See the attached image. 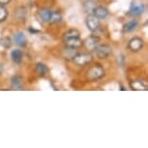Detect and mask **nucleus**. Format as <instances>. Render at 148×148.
Instances as JSON below:
<instances>
[{
	"label": "nucleus",
	"mask_w": 148,
	"mask_h": 148,
	"mask_svg": "<svg viewBox=\"0 0 148 148\" xmlns=\"http://www.w3.org/2000/svg\"><path fill=\"white\" fill-rule=\"evenodd\" d=\"M14 41H15L16 45H18V47H25L27 45V39L25 37V35L23 34L22 32H19V33H16L14 37Z\"/></svg>",
	"instance_id": "nucleus-11"
},
{
	"label": "nucleus",
	"mask_w": 148,
	"mask_h": 148,
	"mask_svg": "<svg viewBox=\"0 0 148 148\" xmlns=\"http://www.w3.org/2000/svg\"><path fill=\"white\" fill-rule=\"evenodd\" d=\"M144 12V5L141 3H138V2H135V3L132 4L130 9V14L131 15L136 16V15H140Z\"/></svg>",
	"instance_id": "nucleus-10"
},
{
	"label": "nucleus",
	"mask_w": 148,
	"mask_h": 148,
	"mask_svg": "<svg viewBox=\"0 0 148 148\" xmlns=\"http://www.w3.org/2000/svg\"><path fill=\"white\" fill-rule=\"evenodd\" d=\"M93 15L98 18L99 19L106 18L108 16V11L107 8L103 7V6H96L93 9Z\"/></svg>",
	"instance_id": "nucleus-8"
},
{
	"label": "nucleus",
	"mask_w": 148,
	"mask_h": 148,
	"mask_svg": "<svg viewBox=\"0 0 148 148\" xmlns=\"http://www.w3.org/2000/svg\"><path fill=\"white\" fill-rule=\"evenodd\" d=\"M35 70H36V72H37V74L41 77L46 76L47 73H49V68H47V65H45L44 63H37L36 64Z\"/></svg>",
	"instance_id": "nucleus-15"
},
{
	"label": "nucleus",
	"mask_w": 148,
	"mask_h": 148,
	"mask_svg": "<svg viewBox=\"0 0 148 148\" xmlns=\"http://www.w3.org/2000/svg\"><path fill=\"white\" fill-rule=\"evenodd\" d=\"M0 45L2 47H6V49H10L11 46H12V41H11V39L9 37H4L3 39L0 40Z\"/></svg>",
	"instance_id": "nucleus-20"
},
{
	"label": "nucleus",
	"mask_w": 148,
	"mask_h": 148,
	"mask_svg": "<svg viewBox=\"0 0 148 148\" xmlns=\"http://www.w3.org/2000/svg\"><path fill=\"white\" fill-rule=\"evenodd\" d=\"M51 13H52V11L49 10V9H41L39 11L38 15L43 21L49 22V19H51Z\"/></svg>",
	"instance_id": "nucleus-12"
},
{
	"label": "nucleus",
	"mask_w": 148,
	"mask_h": 148,
	"mask_svg": "<svg viewBox=\"0 0 148 148\" xmlns=\"http://www.w3.org/2000/svg\"><path fill=\"white\" fill-rule=\"evenodd\" d=\"M80 33L79 30L77 29H71L69 30L68 32L65 33V35H64V40L65 39H69V38H75V37H79Z\"/></svg>",
	"instance_id": "nucleus-19"
},
{
	"label": "nucleus",
	"mask_w": 148,
	"mask_h": 148,
	"mask_svg": "<svg viewBox=\"0 0 148 148\" xmlns=\"http://www.w3.org/2000/svg\"><path fill=\"white\" fill-rule=\"evenodd\" d=\"M98 45H99V38L96 35L90 36V37L86 38V40L84 41V46L89 51H93Z\"/></svg>",
	"instance_id": "nucleus-6"
},
{
	"label": "nucleus",
	"mask_w": 148,
	"mask_h": 148,
	"mask_svg": "<svg viewBox=\"0 0 148 148\" xmlns=\"http://www.w3.org/2000/svg\"><path fill=\"white\" fill-rule=\"evenodd\" d=\"M64 42H65V46L67 47H71V49H79L82 46V41L79 37L65 39Z\"/></svg>",
	"instance_id": "nucleus-7"
},
{
	"label": "nucleus",
	"mask_w": 148,
	"mask_h": 148,
	"mask_svg": "<svg viewBox=\"0 0 148 148\" xmlns=\"http://www.w3.org/2000/svg\"><path fill=\"white\" fill-rule=\"evenodd\" d=\"M86 25H87V28L90 30L91 32H94L100 25L99 18H96L94 15L88 16L87 18H86Z\"/></svg>",
	"instance_id": "nucleus-5"
},
{
	"label": "nucleus",
	"mask_w": 148,
	"mask_h": 148,
	"mask_svg": "<svg viewBox=\"0 0 148 148\" xmlns=\"http://www.w3.org/2000/svg\"><path fill=\"white\" fill-rule=\"evenodd\" d=\"M22 56H23V54H22V51L21 49H14V51H11V58L16 64H19L21 62Z\"/></svg>",
	"instance_id": "nucleus-14"
},
{
	"label": "nucleus",
	"mask_w": 148,
	"mask_h": 148,
	"mask_svg": "<svg viewBox=\"0 0 148 148\" xmlns=\"http://www.w3.org/2000/svg\"><path fill=\"white\" fill-rule=\"evenodd\" d=\"M96 7V5L94 4V2H85L84 4V9L86 12H93V9Z\"/></svg>",
	"instance_id": "nucleus-22"
},
{
	"label": "nucleus",
	"mask_w": 148,
	"mask_h": 148,
	"mask_svg": "<svg viewBox=\"0 0 148 148\" xmlns=\"http://www.w3.org/2000/svg\"><path fill=\"white\" fill-rule=\"evenodd\" d=\"M27 16V11L25 8L21 7L16 11V18L18 21H25Z\"/></svg>",
	"instance_id": "nucleus-16"
},
{
	"label": "nucleus",
	"mask_w": 148,
	"mask_h": 148,
	"mask_svg": "<svg viewBox=\"0 0 148 148\" xmlns=\"http://www.w3.org/2000/svg\"><path fill=\"white\" fill-rule=\"evenodd\" d=\"M130 86L133 90H136V91L147 90V84L143 82V80H140V79L132 80V82H130Z\"/></svg>",
	"instance_id": "nucleus-9"
},
{
	"label": "nucleus",
	"mask_w": 148,
	"mask_h": 148,
	"mask_svg": "<svg viewBox=\"0 0 148 148\" xmlns=\"http://www.w3.org/2000/svg\"><path fill=\"white\" fill-rule=\"evenodd\" d=\"M93 51L95 52L96 56L98 58H100V59H106V58H108L111 53H112L111 47L110 45H107V44L98 45V46L94 49Z\"/></svg>",
	"instance_id": "nucleus-2"
},
{
	"label": "nucleus",
	"mask_w": 148,
	"mask_h": 148,
	"mask_svg": "<svg viewBox=\"0 0 148 148\" xmlns=\"http://www.w3.org/2000/svg\"><path fill=\"white\" fill-rule=\"evenodd\" d=\"M105 76V69L100 64L91 66L86 72V79L88 82H96Z\"/></svg>",
	"instance_id": "nucleus-1"
},
{
	"label": "nucleus",
	"mask_w": 148,
	"mask_h": 148,
	"mask_svg": "<svg viewBox=\"0 0 148 148\" xmlns=\"http://www.w3.org/2000/svg\"><path fill=\"white\" fill-rule=\"evenodd\" d=\"M92 58H93V57H92V55L90 53L83 52V53H76L72 59H73V62L76 64V65H77V66H84V65H86V64L91 62Z\"/></svg>",
	"instance_id": "nucleus-3"
},
{
	"label": "nucleus",
	"mask_w": 148,
	"mask_h": 148,
	"mask_svg": "<svg viewBox=\"0 0 148 148\" xmlns=\"http://www.w3.org/2000/svg\"><path fill=\"white\" fill-rule=\"evenodd\" d=\"M61 21H62V15H61L59 12L55 11V12L51 13V19H49L51 23H58V22H60Z\"/></svg>",
	"instance_id": "nucleus-18"
},
{
	"label": "nucleus",
	"mask_w": 148,
	"mask_h": 148,
	"mask_svg": "<svg viewBox=\"0 0 148 148\" xmlns=\"http://www.w3.org/2000/svg\"><path fill=\"white\" fill-rule=\"evenodd\" d=\"M11 2V0H0V5H3V6H5V5L9 4Z\"/></svg>",
	"instance_id": "nucleus-23"
},
{
	"label": "nucleus",
	"mask_w": 148,
	"mask_h": 148,
	"mask_svg": "<svg viewBox=\"0 0 148 148\" xmlns=\"http://www.w3.org/2000/svg\"><path fill=\"white\" fill-rule=\"evenodd\" d=\"M138 25V22L136 21V19H133V21H131L124 24V26H123V32H125V33L132 32L135 29H136Z\"/></svg>",
	"instance_id": "nucleus-13"
},
{
	"label": "nucleus",
	"mask_w": 148,
	"mask_h": 148,
	"mask_svg": "<svg viewBox=\"0 0 148 148\" xmlns=\"http://www.w3.org/2000/svg\"><path fill=\"white\" fill-rule=\"evenodd\" d=\"M8 16V12L3 5H0V22L4 21Z\"/></svg>",
	"instance_id": "nucleus-21"
},
{
	"label": "nucleus",
	"mask_w": 148,
	"mask_h": 148,
	"mask_svg": "<svg viewBox=\"0 0 148 148\" xmlns=\"http://www.w3.org/2000/svg\"><path fill=\"white\" fill-rule=\"evenodd\" d=\"M11 83H12V87L15 90H18L21 88V77L18 76H16L12 77L11 79Z\"/></svg>",
	"instance_id": "nucleus-17"
},
{
	"label": "nucleus",
	"mask_w": 148,
	"mask_h": 148,
	"mask_svg": "<svg viewBox=\"0 0 148 148\" xmlns=\"http://www.w3.org/2000/svg\"><path fill=\"white\" fill-rule=\"evenodd\" d=\"M128 47L132 51H138L143 47V40L139 37H134L129 41Z\"/></svg>",
	"instance_id": "nucleus-4"
}]
</instances>
